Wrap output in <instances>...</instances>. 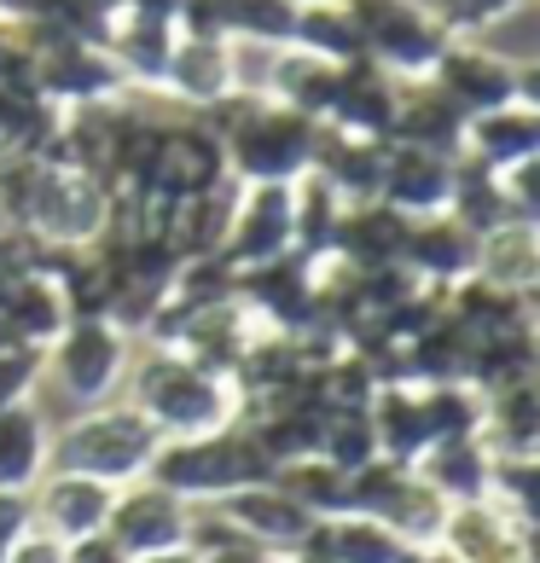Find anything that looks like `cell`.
Instances as JSON below:
<instances>
[{
    "label": "cell",
    "mask_w": 540,
    "mask_h": 563,
    "mask_svg": "<svg viewBox=\"0 0 540 563\" xmlns=\"http://www.w3.org/2000/svg\"><path fill=\"white\" fill-rule=\"evenodd\" d=\"M290 47L326 58V65H349L361 58V41H355V24H349L343 0H320V7H302L297 12V30H290Z\"/></svg>",
    "instance_id": "cell-39"
},
{
    "label": "cell",
    "mask_w": 540,
    "mask_h": 563,
    "mask_svg": "<svg viewBox=\"0 0 540 563\" xmlns=\"http://www.w3.org/2000/svg\"><path fill=\"white\" fill-rule=\"evenodd\" d=\"M7 563H70V547L65 540H53V534H41L35 523L12 540V552H7Z\"/></svg>",
    "instance_id": "cell-45"
},
{
    "label": "cell",
    "mask_w": 540,
    "mask_h": 563,
    "mask_svg": "<svg viewBox=\"0 0 540 563\" xmlns=\"http://www.w3.org/2000/svg\"><path fill=\"white\" fill-rule=\"evenodd\" d=\"M453 163H460V157L419 152V145H389L378 198L389 203V210H401L407 221L412 216H442L448 210V192H453Z\"/></svg>",
    "instance_id": "cell-24"
},
{
    "label": "cell",
    "mask_w": 540,
    "mask_h": 563,
    "mask_svg": "<svg viewBox=\"0 0 540 563\" xmlns=\"http://www.w3.org/2000/svg\"><path fill=\"white\" fill-rule=\"evenodd\" d=\"M0 325H7V338L18 349H41L47 354L58 343V331L70 325V302L58 279L47 267H30V274H12L7 297H0Z\"/></svg>",
    "instance_id": "cell-21"
},
{
    "label": "cell",
    "mask_w": 540,
    "mask_h": 563,
    "mask_svg": "<svg viewBox=\"0 0 540 563\" xmlns=\"http://www.w3.org/2000/svg\"><path fill=\"white\" fill-rule=\"evenodd\" d=\"M122 384H129V401L157 424L163 442H175V435H210L239 419V389L216 378V372L192 366L175 349H152V343L134 349Z\"/></svg>",
    "instance_id": "cell-2"
},
{
    "label": "cell",
    "mask_w": 540,
    "mask_h": 563,
    "mask_svg": "<svg viewBox=\"0 0 540 563\" xmlns=\"http://www.w3.org/2000/svg\"><path fill=\"white\" fill-rule=\"evenodd\" d=\"M134 349L140 343L122 325H111V320H70L65 331H58V343L47 349V378L65 389L76 407L117 401Z\"/></svg>",
    "instance_id": "cell-10"
},
{
    "label": "cell",
    "mask_w": 540,
    "mask_h": 563,
    "mask_svg": "<svg viewBox=\"0 0 540 563\" xmlns=\"http://www.w3.org/2000/svg\"><path fill=\"white\" fill-rule=\"evenodd\" d=\"M343 12L355 24L361 58H372L396 81H425L453 41L442 18L430 12V0H343Z\"/></svg>",
    "instance_id": "cell-5"
},
{
    "label": "cell",
    "mask_w": 540,
    "mask_h": 563,
    "mask_svg": "<svg viewBox=\"0 0 540 563\" xmlns=\"http://www.w3.org/2000/svg\"><path fill=\"white\" fill-rule=\"evenodd\" d=\"M396 99H401L396 76L378 70L372 58H349V65L338 70V99H331L326 129H343V134H361V140H389Z\"/></svg>",
    "instance_id": "cell-20"
},
{
    "label": "cell",
    "mask_w": 540,
    "mask_h": 563,
    "mask_svg": "<svg viewBox=\"0 0 540 563\" xmlns=\"http://www.w3.org/2000/svg\"><path fill=\"white\" fill-rule=\"evenodd\" d=\"M216 517L233 534H244L251 547H262V552H274V558H285V552H297V547H308V534H315V517H308L297 499H290L279 483H256V488H239V494H227V499H216L210 506Z\"/></svg>",
    "instance_id": "cell-16"
},
{
    "label": "cell",
    "mask_w": 540,
    "mask_h": 563,
    "mask_svg": "<svg viewBox=\"0 0 540 563\" xmlns=\"http://www.w3.org/2000/svg\"><path fill=\"white\" fill-rule=\"evenodd\" d=\"M401 239H407V216L389 210L384 198L349 203L338 221V239H331V256L343 267H389L401 262Z\"/></svg>",
    "instance_id": "cell-30"
},
{
    "label": "cell",
    "mask_w": 540,
    "mask_h": 563,
    "mask_svg": "<svg viewBox=\"0 0 540 563\" xmlns=\"http://www.w3.org/2000/svg\"><path fill=\"white\" fill-rule=\"evenodd\" d=\"M326 563H407V540H396L384 523H372L361 511H343V517H320L315 534H308Z\"/></svg>",
    "instance_id": "cell-35"
},
{
    "label": "cell",
    "mask_w": 540,
    "mask_h": 563,
    "mask_svg": "<svg viewBox=\"0 0 540 563\" xmlns=\"http://www.w3.org/2000/svg\"><path fill=\"white\" fill-rule=\"evenodd\" d=\"M12 30L24 35V47L35 58V93L47 99V106L76 111V106H106V99L129 93V81H122V70L111 65V53L99 47V41L65 35V30L41 24V18L12 24Z\"/></svg>",
    "instance_id": "cell-6"
},
{
    "label": "cell",
    "mask_w": 540,
    "mask_h": 563,
    "mask_svg": "<svg viewBox=\"0 0 540 563\" xmlns=\"http://www.w3.org/2000/svg\"><path fill=\"white\" fill-rule=\"evenodd\" d=\"M320 459H331L338 471H361L378 459V435H372L366 407H326L320 419Z\"/></svg>",
    "instance_id": "cell-40"
},
{
    "label": "cell",
    "mask_w": 540,
    "mask_h": 563,
    "mask_svg": "<svg viewBox=\"0 0 540 563\" xmlns=\"http://www.w3.org/2000/svg\"><path fill=\"white\" fill-rule=\"evenodd\" d=\"M221 134L227 175L239 186H290L315 169V145L326 122H308L297 111H285L279 99H251V93H227L221 106L198 111Z\"/></svg>",
    "instance_id": "cell-1"
},
{
    "label": "cell",
    "mask_w": 540,
    "mask_h": 563,
    "mask_svg": "<svg viewBox=\"0 0 540 563\" xmlns=\"http://www.w3.org/2000/svg\"><path fill=\"white\" fill-rule=\"evenodd\" d=\"M175 41H180V30L163 24V18L117 12V24H111V35H106V53H111V65L122 70V81H129V93H134V88L157 93V88H163V70H169Z\"/></svg>",
    "instance_id": "cell-27"
},
{
    "label": "cell",
    "mask_w": 540,
    "mask_h": 563,
    "mask_svg": "<svg viewBox=\"0 0 540 563\" xmlns=\"http://www.w3.org/2000/svg\"><path fill=\"white\" fill-rule=\"evenodd\" d=\"M233 180L227 175V152H221V134L203 122L198 111H180V117H163V145H157V163H152V180L145 192L152 198H198L210 186Z\"/></svg>",
    "instance_id": "cell-12"
},
{
    "label": "cell",
    "mask_w": 540,
    "mask_h": 563,
    "mask_svg": "<svg viewBox=\"0 0 540 563\" xmlns=\"http://www.w3.org/2000/svg\"><path fill=\"white\" fill-rule=\"evenodd\" d=\"M297 0H186L175 30L210 35V41H262V47H290L297 30Z\"/></svg>",
    "instance_id": "cell-17"
},
{
    "label": "cell",
    "mask_w": 540,
    "mask_h": 563,
    "mask_svg": "<svg viewBox=\"0 0 540 563\" xmlns=\"http://www.w3.org/2000/svg\"><path fill=\"white\" fill-rule=\"evenodd\" d=\"M274 483L297 499V506L315 517V523H320V517H343V511H349V471H338V465H331V459H320V453L279 465Z\"/></svg>",
    "instance_id": "cell-38"
},
{
    "label": "cell",
    "mask_w": 540,
    "mask_h": 563,
    "mask_svg": "<svg viewBox=\"0 0 540 563\" xmlns=\"http://www.w3.org/2000/svg\"><path fill=\"white\" fill-rule=\"evenodd\" d=\"M419 395H425V419H430L436 442H453V435L483 430V395H476L471 384H419Z\"/></svg>",
    "instance_id": "cell-41"
},
{
    "label": "cell",
    "mask_w": 540,
    "mask_h": 563,
    "mask_svg": "<svg viewBox=\"0 0 540 563\" xmlns=\"http://www.w3.org/2000/svg\"><path fill=\"white\" fill-rule=\"evenodd\" d=\"M425 483L448 499V506H465V499H488V476H494V453L476 442V435H453V442L425 448V459L412 465Z\"/></svg>",
    "instance_id": "cell-34"
},
{
    "label": "cell",
    "mask_w": 540,
    "mask_h": 563,
    "mask_svg": "<svg viewBox=\"0 0 540 563\" xmlns=\"http://www.w3.org/2000/svg\"><path fill=\"white\" fill-rule=\"evenodd\" d=\"M18 227L35 233L47 250H88L111 227V192L93 175L58 169V163H35V180L24 192Z\"/></svg>",
    "instance_id": "cell-7"
},
{
    "label": "cell",
    "mask_w": 540,
    "mask_h": 563,
    "mask_svg": "<svg viewBox=\"0 0 540 563\" xmlns=\"http://www.w3.org/2000/svg\"><path fill=\"white\" fill-rule=\"evenodd\" d=\"M460 157L483 163L494 175L517 169V163H535L540 157V106H500V111L465 117Z\"/></svg>",
    "instance_id": "cell-26"
},
{
    "label": "cell",
    "mask_w": 540,
    "mask_h": 563,
    "mask_svg": "<svg viewBox=\"0 0 540 563\" xmlns=\"http://www.w3.org/2000/svg\"><path fill=\"white\" fill-rule=\"evenodd\" d=\"M192 523H198V517H192V506H186V499H175L169 488H157L152 476H140V483L117 488L106 534H111L129 558H152V552L192 547Z\"/></svg>",
    "instance_id": "cell-13"
},
{
    "label": "cell",
    "mask_w": 540,
    "mask_h": 563,
    "mask_svg": "<svg viewBox=\"0 0 540 563\" xmlns=\"http://www.w3.org/2000/svg\"><path fill=\"white\" fill-rule=\"evenodd\" d=\"M430 81L465 117H483V111H500V106H540L535 65H517V58L494 53L483 35H453L442 47V58H436Z\"/></svg>",
    "instance_id": "cell-9"
},
{
    "label": "cell",
    "mask_w": 540,
    "mask_h": 563,
    "mask_svg": "<svg viewBox=\"0 0 540 563\" xmlns=\"http://www.w3.org/2000/svg\"><path fill=\"white\" fill-rule=\"evenodd\" d=\"M338 70L343 65H326V58L302 53V47H279L274 76H267V93L262 99H279L285 111H297L308 122H326L331 117V99H338Z\"/></svg>",
    "instance_id": "cell-33"
},
{
    "label": "cell",
    "mask_w": 540,
    "mask_h": 563,
    "mask_svg": "<svg viewBox=\"0 0 540 563\" xmlns=\"http://www.w3.org/2000/svg\"><path fill=\"white\" fill-rule=\"evenodd\" d=\"M47 471H53V430L41 419V407L35 401L0 407V488L30 494Z\"/></svg>",
    "instance_id": "cell-29"
},
{
    "label": "cell",
    "mask_w": 540,
    "mask_h": 563,
    "mask_svg": "<svg viewBox=\"0 0 540 563\" xmlns=\"http://www.w3.org/2000/svg\"><path fill=\"white\" fill-rule=\"evenodd\" d=\"M134 563H198L192 547H175V552H152V558H134Z\"/></svg>",
    "instance_id": "cell-51"
},
{
    "label": "cell",
    "mask_w": 540,
    "mask_h": 563,
    "mask_svg": "<svg viewBox=\"0 0 540 563\" xmlns=\"http://www.w3.org/2000/svg\"><path fill=\"white\" fill-rule=\"evenodd\" d=\"M239 308L256 320V331H308L320 320V297H315V262H302L297 250L290 256H274L262 267H239L233 285Z\"/></svg>",
    "instance_id": "cell-11"
},
{
    "label": "cell",
    "mask_w": 540,
    "mask_h": 563,
    "mask_svg": "<svg viewBox=\"0 0 540 563\" xmlns=\"http://www.w3.org/2000/svg\"><path fill=\"white\" fill-rule=\"evenodd\" d=\"M407 563H460V558H453L448 547H412V552H407Z\"/></svg>",
    "instance_id": "cell-50"
},
{
    "label": "cell",
    "mask_w": 540,
    "mask_h": 563,
    "mask_svg": "<svg viewBox=\"0 0 540 563\" xmlns=\"http://www.w3.org/2000/svg\"><path fill=\"white\" fill-rule=\"evenodd\" d=\"M41 7L47 0H0V24H30V18H41Z\"/></svg>",
    "instance_id": "cell-49"
},
{
    "label": "cell",
    "mask_w": 540,
    "mask_h": 563,
    "mask_svg": "<svg viewBox=\"0 0 540 563\" xmlns=\"http://www.w3.org/2000/svg\"><path fill=\"white\" fill-rule=\"evenodd\" d=\"M111 499H117V488L99 483V476L47 471V476L30 488V523H35L41 534H53V540H65V547H76V540H88V534H106Z\"/></svg>",
    "instance_id": "cell-14"
},
{
    "label": "cell",
    "mask_w": 540,
    "mask_h": 563,
    "mask_svg": "<svg viewBox=\"0 0 540 563\" xmlns=\"http://www.w3.org/2000/svg\"><path fill=\"white\" fill-rule=\"evenodd\" d=\"M163 448L157 424L145 419L134 401H99V407H81L76 419L53 435V471H81V476H99L111 488H129L152 471V459Z\"/></svg>",
    "instance_id": "cell-4"
},
{
    "label": "cell",
    "mask_w": 540,
    "mask_h": 563,
    "mask_svg": "<svg viewBox=\"0 0 540 563\" xmlns=\"http://www.w3.org/2000/svg\"><path fill=\"white\" fill-rule=\"evenodd\" d=\"M349 511L384 523L407 547H436L448 523V499L412 465H396V459H372V465L349 471Z\"/></svg>",
    "instance_id": "cell-8"
},
{
    "label": "cell",
    "mask_w": 540,
    "mask_h": 563,
    "mask_svg": "<svg viewBox=\"0 0 540 563\" xmlns=\"http://www.w3.org/2000/svg\"><path fill=\"white\" fill-rule=\"evenodd\" d=\"M372 435H378V459H396V465H419L425 448L436 442L430 419H425V395L419 384H384L372 395Z\"/></svg>",
    "instance_id": "cell-32"
},
{
    "label": "cell",
    "mask_w": 540,
    "mask_h": 563,
    "mask_svg": "<svg viewBox=\"0 0 540 563\" xmlns=\"http://www.w3.org/2000/svg\"><path fill=\"white\" fill-rule=\"evenodd\" d=\"M41 378H47V354L41 349H0V407L30 401Z\"/></svg>",
    "instance_id": "cell-44"
},
{
    "label": "cell",
    "mask_w": 540,
    "mask_h": 563,
    "mask_svg": "<svg viewBox=\"0 0 540 563\" xmlns=\"http://www.w3.org/2000/svg\"><path fill=\"white\" fill-rule=\"evenodd\" d=\"M476 279L511 297H535L540 285V221H500L476 239Z\"/></svg>",
    "instance_id": "cell-28"
},
{
    "label": "cell",
    "mask_w": 540,
    "mask_h": 563,
    "mask_svg": "<svg viewBox=\"0 0 540 563\" xmlns=\"http://www.w3.org/2000/svg\"><path fill=\"white\" fill-rule=\"evenodd\" d=\"M384 163H389V140H361V134H343V129H320L315 145V169L331 192L343 203H372L384 186Z\"/></svg>",
    "instance_id": "cell-25"
},
{
    "label": "cell",
    "mask_w": 540,
    "mask_h": 563,
    "mask_svg": "<svg viewBox=\"0 0 540 563\" xmlns=\"http://www.w3.org/2000/svg\"><path fill=\"white\" fill-rule=\"evenodd\" d=\"M192 552H198V563H279L274 552H262V547H251L244 534H233L221 517H210V523H192Z\"/></svg>",
    "instance_id": "cell-43"
},
{
    "label": "cell",
    "mask_w": 540,
    "mask_h": 563,
    "mask_svg": "<svg viewBox=\"0 0 540 563\" xmlns=\"http://www.w3.org/2000/svg\"><path fill=\"white\" fill-rule=\"evenodd\" d=\"M30 529V494H7L0 488V563H7L12 540Z\"/></svg>",
    "instance_id": "cell-46"
},
{
    "label": "cell",
    "mask_w": 540,
    "mask_h": 563,
    "mask_svg": "<svg viewBox=\"0 0 540 563\" xmlns=\"http://www.w3.org/2000/svg\"><path fill=\"white\" fill-rule=\"evenodd\" d=\"M297 7H320V0H297Z\"/></svg>",
    "instance_id": "cell-54"
},
{
    "label": "cell",
    "mask_w": 540,
    "mask_h": 563,
    "mask_svg": "<svg viewBox=\"0 0 540 563\" xmlns=\"http://www.w3.org/2000/svg\"><path fill=\"white\" fill-rule=\"evenodd\" d=\"M0 349H18V343H12V338H7V325H0Z\"/></svg>",
    "instance_id": "cell-53"
},
{
    "label": "cell",
    "mask_w": 540,
    "mask_h": 563,
    "mask_svg": "<svg viewBox=\"0 0 540 563\" xmlns=\"http://www.w3.org/2000/svg\"><path fill=\"white\" fill-rule=\"evenodd\" d=\"M7 30H12V24H0V41H7Z\"/></svg>",
    "instance_id": "cell-55"
},
{
    "label": "cell",
    "mask_w": 540,
    "mask_h": 563,
    "mask_svg": "<svg viewBox=\"0 0 540 563\" xmlns=\"http://www.w3.org/2000/svg\"><path fill=\"white\" fill-rule=\"evenodd\" d=\"M401 267L425 290H453L476 274V233L460 227L448 210L442 216H412L401 239Z\"/></svg>",
    "instance_id": "cell-18"
},
{
    "label": "cell",
    "mask_w": 540,
    "mask_h": 563,
    "mask_svg": "<svg viewBox=\"0 0 540 563\" xmlns=\"http://www.w3.org/2000/svg\"><path fill=\"white\" fill-rule=\"evenodd\" d=\"M343 210H349V203L331 192L320 175L290 180V250H297L302 262H326L331 256V239H338Z\"/></svg>",
    "instance_id": "cell-36"
},
{
    "label": "cell",
    "mask_w": 540,
    "mask_h": 563,
    "mask_svg": "<svg viewBox=\"0 0 540 563\" xmlns=\"http://www.w3.org/2000/svg\"><path fill=\"white\" fill-rule=\"evenodd\" d=\"M111 7H117V12H122V0H111Z\"/></svg>",
    "instance_id": "cell-56"
},
{
    "label": "cell",
    "mask_w": 540,
    "mask_h": 563,
    "mask_svg": "<svg viewBox=\"0 0 540 563\" xmlns=\"http://www.w3.org/2000/svg\"><path fill=\"white\" fill-rule=\"evenodd\" d=\"M460 563H535V523L511 517L494 499H465V506H448L442 540Z\"/></svg>",
    "instance_id": "cell-15"
},
{
    "label": "cell",
    "mask_w": 540,
    "mask_h": 563,
    "mask_svg": "<svg viewBox=\"0 0 540 563\" xmlns=\"http://www.w3.org/2000/svg\"><path fill=\"white\" fill-rule=\"evenodd\" d=\"M494 459H540V389L511 384L483 395V430H476Z\"/></svg>",
    "instance_id": "cell-31"
},
{
    "label": "cell",
    "mask_w": 540,
    "mask_h": 563,
    "mask_svg": "<svg viewBox=\"0 0 540 563\" xmlns=\"http://www.w3.org/2000/svg\"><path fill=\"white\" fill-rule=\"evenodd\" d=\"M221 256L233 267H262L274 256H290V186H239Z\"/></svg>",
    "instance_id": "cell-19"
},
{
    "label": "cell",
    "mask_w": 540,
    "mask_h": 563,
    "mask_svg": "<svg viewBox=\"0 0 540 563\" xmlns=\"http://www.w3.org/2000/svg\"><path fill=\"white\" fill-rule=\"evenodd\" d=\"M279 563H326V558H320V552H315V547H297V552H285V558H279Z\"/></svg>",
    "instance_id": "cell-52"
},
{
    "label": "cell",
    "mask_w": 540,
    "mask_h": 563,
    "mask_svg": "<svg viewBox=\"0 0 540 563\" xmlns=\"http://www.w3.org/2000/svg\"><path fill=\"white\" fill-rule=\"evenodd\" d=\"M70 563H134V558L122 552L111 534H88V540H76V547H70Z\"/></svg>",
    "instance_id": "cell-47"
},
{
    "label": "cell",
    "mask_w": 540,
    "mask_h": 563,
    "mask_svg": "<svg viewBox=\"0 0 540 563\" xmlns=\"http://www.w3.org/2000/svg\"><path fill=\"white\" fill-rule=\"evenodd\" d=\"M186 0H122V12H140V18H163V24H175Z\"/></svg>",
    "instance_id": "cell-48"
},
{
    "label": "cell",
    "mask_w": 540,
    "mask_h": 563,
    "mask_svg": "<svg viewBox=\"0 0 540 563\" xmlns=\"http://www.w3.org/2000/svg\"><path fill=\"white\" fill-rule=\"evenodd\" d=\"M145 476L157 488H169L175 499H186V506H216V499L239 494V488L274 483V459L233 419L227 430H210V435H175V442H163Z\"/></svg>",
    "instance_id": "cell-3"
},
{
    "label": "cell",
    "mask_w": 540,
    "mask_h": 563,
    "mask_svg": "<svg viewBox=\"0 0 540 563\" xmlns=\"http://www.w3.org/2000/svg\"><path fill=\"white\" fill-rule=\"evenodd\" d=\"M157 93L175 99L180 111H210V106H221V99L233 93V53H227V41L180 35Z\"/></svg>",
    "instance_id": "cell-22"
},
{
    "label": "cell",
    "mask_w": 540,
    "mask_h": 563,
    "mask_svg": "<svg viewBox=\"0 0 540 563\" xmlns=\"http://www.w3.org/2000/svg\"><path fill=\"white\" fill-rule=\"evenodd\" d=\"M529 0H430V12L442 18L448 35H488L494 24L517 18Z\"/></svg>",
    "instance_id": "cell-42"
},
{
    "label": "cell",
    "mask_w": 540,
    "mask_h": 563,
    "mask_svg": "<svg viewBox=\"0 0 540 563\" xmlns=\"http://www.w3.org/2000/svg\"><path fill=\"white\" fill-rule=\"evenodd\" d=\"M448 216L460 221V227H471L476 239H483L488 227H500V221H517V216H511V203H506V186H500V175L483 169V163H471V157L453 163Z\"/></svg>",
    "instance_id": "cell-37"
},
{
    "label": "cell",
    "mask_w": 540,
    "mask_h": 563,
    "mask_svg": "<svg viewBox=\"0 0 540 563\" xmlns=\"http://www.w3.org/2000/svg\"><path fill=\"white\" fill-rule=\"evenodd\" d=\"M389 145H419V152H442L460 157L465 145V111L436 88V81H401L396 99V122H389Z\"/></svg>",
    "instance_id": "cell-23"
}]
</instances>
